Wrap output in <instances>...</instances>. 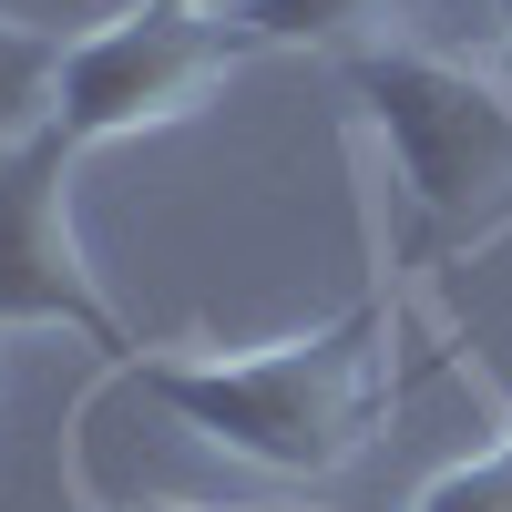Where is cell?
Segmentation results:
<instances>
[{
    "label": "cell",
    "mask_w": 512,
    "mask_h": 512,
    "mask_svg": "<svg viewBox=\"0 0 512 512\" xmlns=\"http://www.w3.org/2000/svg\"><path fill=\"white\" fill-rule=\"evenodd\" d=\"M134 379L216 451H246L267 472H338L390 400V308L359 297L328 328L246 359H134Z\"/></svg>",
    "instance_id": "cell-1"
},
{
    "label": "cell",
    "mask_w": 512,
    "mask_h": 512,
    "mask_svg": "<svg viewBox=\"0 0 512 512\" xmlns=\"http://www.w3.org/2000/svg\"><path fill=\"white\" fill-rule=\"evenodd\" d=\"M349 93L390 134L400 185H410L431 236L482 226L512 195V103L482 72H461L441 52H349Z\"/></svg>",
    "instance_id": "cell-2"
},
{
    "label": "cell",
    "mask_w": 512,
    "mask_h": 512,
    "mask_svg": "<svg viewBox=\"0 0 512 512\" xmlns=\"http://www.w3.org/2000/svg\"><path fill=\"white\" fill-rule=\"evenodd\" d=\"M246 52H256L246 21L175 11V0H144V11L82 31L72 62H62V134H72V154L123 144V134H154V123H185Z\"/></svg>",
    "instance_id": "cell-3"
},
{
    "label": "cell",
    "mask_w": 512,
    "mask_h": 512,
    "mask_svg": "<svg viewBox=\"0 0 512 512\" xmlns=\"http://www.w3.org/2000/svg\"><path fill=\"white\" fill-rule=\"evenodd\" d=\"M62 185H72V134L62 123H41L21 154H0V328H72L103 359L134 369V338L93 297L82 246L62 226Z\"/></svg>",
    "instance_id": "cell-4"
},
{
    "label": "cell",
    "mask_w": 512,
    "mask_h": 512,
    "mask_svg": "<svg viewBox=\"0 0 512 512\" xmlns=\"http://www.w3.org/2000/svg\"><path fill=\"white\" fill-rule=\"evenodd\" d=\"M62 62H72L62 31L0 21V154H21L41 123H62Z\"/></svg>",
    "instance_id": "cell-5"
},
{
    "label": "cell",
    "mask_w": 512,
    "mask_h": 512,
    "mask_svg": "<svg viewBox=\"0 0 512 512\" xmlns=\"http://www.w3.org/2000/svg\"><path fill=\"white\" fill-rule=\"evenodd\" d=\"M236 21H246L256 52H338V62H349L359 31L390 21V0H246Z\"/></svg>",
    "instance_id": "cell-6"
},
{
    "label": "cell",
    "mask_w": 512,
    "mask_h": 512,
    "mask_svg": "<svg viewBox=\"0 0 512 512\" xmlns=\"http://www.w3.org/2000/svg\"><path fill=\"white\" fill-rule=\"evenodd\" d=\"M420 512H512V451H482L420 492Z\"/></svg>",
    "instance_id": "cell-7"
},
{
    "label": "cell",
    "mask_w": 512,
    "mask_h": 512,
    "mask_svg": "<svg viewBox=\"0 0 512 512\" xmlns=\"http://www.w3.org/2000/svg\"><path fill=\"white\" fill-rule=\"evenodd\" d=\"M175 11H226V21H236V11H246V0H175Z\"/></svg>",
    "instance_id": "cell-8"
},
{
    "label": "cell",
    "mask_w": 512,
    "mask_h": 512,
    "mask_svg": "<svg viewBox=\"0 0 512 512\" xmlns=\"http://www.w3.org/2000/svg\"><path fill=\"white\" fill-rule=\"evenodd\" d=\"M164 512H195V502H164Z\"/></svg>",
    "instance_id": "cell-9"
},
{
    "label": "cell",
    "mask_w": 512,
    "mask_h": 512,
    "mask_svg": "<svg viewBox=\"0 0 512 512\" xmlns=\"http://www.w3.org/2000/svg\"><path fill=\"white\" fill-rule=\"evenodd\" d=\"M502 21H512V0H502Z\"/></svg>",
    "instance_id": "cell-10"
},
{
    "label": "cell",
    "mask_w": 512,
    "mask_h": 512,
    "mask_svg": "<svg viewBox=\"0 0 512 512\" xmlns=\"http://www.w3.org/2000/svg\"><path fill=\"white\" fill-rule=\"evenodd\" d=\"M502 451H512V431H502Z\"/></svg>",
    "instance_id": "cell-11"
}]
</instances>
